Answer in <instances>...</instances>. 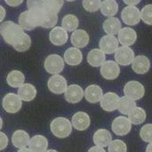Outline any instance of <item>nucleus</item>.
Returning a JSON list of instances; mask_svg holds the SVG:
<instances>
[{
  "mask_svg": "<svg viewBox=\"0 0 152 152\" xmlns=\"http://www.w3.org/2000/svg\"><path fill=\"white\" fill-rule=\"evenodd\" d=\"M101 12L104 16L114 17L118 11V4L116 0H104L101 4Z\"/></svg>",
  "mask_w": 152,
  "mask_h": 152,
  "instance_id": "nucleus-29",
  "label": "nucleus"
},
{
  "mask_svg": "<svg viewBox=\"0 0 152 152\" xmlns=\"http://www.w3.org/2000/svg\"><path fill=\"white\" fill-rule=\"evenodd\" d=\"M101 74L107 80H114L120 74L119 65L114 61H107L101 66Z\"/></svg>",
  "mask_w": 152,
  "mask_h": 152,
  "instance_id": "nucleus-11",
  "label": "nucleus"
},
{
  "mask_svg": "<svg viewBox=\"0 0 152 152\" xmlns=\"http://www.w3.org/2000/svg\"><path fill=\"white\" fill-rule=\"evenodd\" d=\"M30 142L29 134L24 130H17L12 135V142L14 147L23 149L28 146Z\"/></svg>",
  "mask_w": 152,
  "mask_h": 152,
  "instance_id": "nucleus-23",
  "label": "nucleus"
},
{
  "mask_svg": "<svg viewBox=\"0 0 152 152\" xmlns=\"http://www.w3.org/2000/svg\"><path fill=\"white\" fill-rule=\"evenodd\" d=\"M69 38L68 32L62 27H54L50 31L49 40L54 45H63L67 43Z\"/></svg>",
  "mask_w": 152,
  "mask_h": 152,
  "instance_id": "nucleus-17",
  "label": "nucleus"
},
{
  "mask_svg": "<svg viewBox=\"0 0 152 152\" xmlns=\"http://www.w3.org/2000/svg\"><path fill=\"white\" fill-rule=\"evenodd\" d=\"M118 102H119L118 95L115 93L109 92L103 94L100 102H101V107L103 110L111 112L118 109Z\"/></svg>",
  "mask_w": 152,
  "mask_h": 152,
  "instance_id": "nucleus-15",
  "label": "nucleus"
},
{
  "mask_svg": "<svg viewBox=\"0 0 152 152\" xmlns=\"http://www.w3.org/2000/svg\"><path fill=\"white\" fill-rule=\"evenodd\" d=\"M8 145V138L5 135V134L0 132V151H4L6 149Z\"/></svg>",
  "mask_w": 152,
  "mask_h": 152,
  "instance_id": "nucleus-41",
  "label": "nucleus"
},
{
  "mask_svg": "<svg viewBox=\"0 0 152 152\" xmlns=\"http://www.w3.org/2000/svg\"><path fill=\"white\" fill-rule=\"evenodd\" d=\"M28 10L36 13H41L46 10L45 0H27Z\"/></svg>",
  "mask_w": 152,
  "mask_h": 152,
  "instance_id": "nucleus-34",
  "label": "nucleus"
},
{
  "mask_svg": "<svg viewBox=\"0 0 152 152\" xmlns=\"http://www.w3.org/2000/svg\"><path fill=\"white\" fill-rule=\"evenodd\" d=\"M64 0H45L46 9L58 13L63 5Z\"/></svg>",
  "mask_w": 152,
  "mask_h": 152,
  "instance_id": "nucleus-40",
  "label": "nucleus"
},
{
  "mask_svg": "<svg viewBox=\"0 0 152 152\" xmlns=\"http://www.w3.org/2000/svg\"><path fill=\"white\" fill-rule=\"evenodd\" d=\"M5 9L2 6V5H0V22L1 21H3L4 20V19L5 18Z\"/></svg>",
  "mask_w": 152,
  "mask_h": 152,
  "instance_id": "nucleus-45",
  "label": "nucleus"
},
{
  "mask_svg": "<svg viewBox=\"0 0 152 152\" xmlns=\"http://www.w3.org/2000/svg\"><path fill=\"white\" fill-rule=\"evenodd\" d=\"M87 61L92 67H101L106 61L105 53L101 49H93L87 54Z\"/></svg>",
  "mask_w": 152,
  "mask_h": 152,
  "instance_id": "nucleus-28",
  "label": "nucleus"
},
{
  "mask_svg": "<svg viewBox=\"0 0 152 152\" xmlns=\"http://www.w3.org/2000/svg\"><path fill=\"white\" fill-rule=\"evenodd\" d=\"M118 34V40L124 46L133 45L136 42L137 34L132 28H122Z\"/></svg>",
  "mask_w": 152,
  "mask_h": 152,
  "instance_id": "nucleus-14",
  "label": "nucleus"
},
{
  "mask_svg": "<svg viewBox=\"0 0 152 152\" xmlns=\"http://www.w3.org/2000/svg\"><path fill=\"white\" fill-rule=\"evenodd\" d=\"M109 152H126V144L121 140H114L108 146Z\"/></svg>",
  "mask_w": 152,
  "mask_h": 152,
  "instance_id": "nucleus-36",
  "label": "nucleus"
},
{
  "mask_svg": "<svg viewBox=\"0 0 152 152\" xmlns=\"http://www.w3.org/2000/svg\"><path fill=\"white\" fill-rule=\"evenodd\" d=\"M44 66L48 73L57 75L64 69V60L59 54H50L46 57Z\"/></svg>",
  "mask_w": 152,
  "mask_h": 152,
  "instance_id": "nucleus-4",
  "label": "nucleus"
},
{
  "mask_svg": "<svg viewBox=\"0 0 152 152\" xmlns=\"http://www.w3.org/2000/svg\"><path fill=\"white\" fill-rule=\"evenodd\" d=\"M83 61V53L77 47H69L64 53V61L69 66H77Z\"/></svg>",
  "mask_w": 152,
  "mask_h": 152,
  "instance_id": "nucleus-19",
  "label": "nucleus"
},
{
  "mask_svg": "<svg viewBox=\"0 0 152 152\" xmlns=\"http://www.w3.org/2000/svg\"><path fill=\"white\" fill-rule=\"evenodd\" d=\"M84 96L86 100L90 103H97L101 102L103 92L102 89L97 85H91L86 87V91L84 92Z\"/></svg>",
  "mask_w": 152,
  "mask_h": 152,
  "instance_id": "nucleus-22",
  "label": "nucleus"
},
{
  "mask_svg": "<svg viewBox=\"0 0 152 152\" xmlns=\"http://www.w3.org/2000/svg\"><path fill=\"white\" fill-rule=\"evenodd\" d=\"M151 68V61L147 56L144 55H138L134 57L132 62V69L133 70L139 75L146 74Z\"/></svg>",
  "mask_w": 152,
  "mask_h": 152,
  "instance_id": "nucleus-18",
  "label": "nucleus"
},
{
  "mask_svg": "<svg viewBox=\"0 0 152 152\" xmlns=\"http://www.w3.org/2000/svg\"><path fill=\"white\" fill-rule=\"evenodd\" d=\"M62 28L68 32V31H75L78 25H79V20L78 18L74 15V14H67L63 17L62 21H61Z\"/></svg>",
  "mask_w": 152,
  "mask_h": 152,
  "instance_id": "nucleus-33",
  "label": "nucleus"
},
{
  "mask_svg": "<svg viewBox=\"0 0 152 152\" xmlns=\"http://www.w3.org/2000/svg\"><path fill=\"white\" fill-rule=\"evenodd\" d=\"M45 152H58L57 151H55V150H47V151H45Z\"/></svg>",
  "mask_w": 152,
  "mask_h": 152,
  "instance_id": "nucleus-49",
  "label": "nucleus"
},
{
  "mask_svg": "<svg viewBox=\"0 0 152 152\" xmlns=\"http://www.w3.org/2000/svg\"><path fill=\"white\" fill-rule=\"evenodd\" d=\"M17 152H32L29 149H27V148H23V149H20Z\"/></svg>",
  "mask_w": 152,
  "mask_h": 152,
  "instance_id": "nucleus-46",
  "label": "nucleus"
},
{
  "mask_svg": "<svg viewBox=\"0 0 152 152\" xmlns=\"http://www.w3.org/2000/svg\"><path fill=\"white\" fill-rule=\"evenodd\" d=\"M22 101L19 97L18 94L13 93H9L4 95L3 99V108L7 113L14 114L20 111L22 107Z\"/></svg>",
  "mask_w": 152,
  "mask_h": 152,
  "instance_id": "nucleus-6",
  "label": "nucleus"
},
{
  "mask_svg": "<svg viewBox=\"0 0 152 152\" xmlns=\"http://www.w3.org/2000/svg\"><path fill=\"white\" fill-rule=\"evenodd\" d=\"M121 19L126 25H137L141 20V11L134 5L126 6L122 10Z\"/></svg>",
  "mask_w": 152,
  "mask_h": 152,
  "instance_id": "nucleus-7",
  "label": "nucleus"
},
{
  "mask_svg": "<svg viewBox=\"0 0 152 152\" xmlns=\"http://www.w3.org/2000/svg\"><path fill=\"white\" fill-rule=\"evenodd\" d=\"M118 40L117 37L114 36L110 35H106L102 37L99 42V46L100 49L107 54H111L115 53V52L118 48Z\"/></svg>",
  "mask_w": 152,
  "mask_h": 152,
  "instance_id": "nucleus-12",
  "label": "nucleus"
},
{
  "mask_svg": "<svg viewBox=\"0 0 152 152\" xmlns=\"http://www.w3.org/2000/svg\"><path fill=\"white\" fill-rule=\"evenodd\" d=\"M140 136L142 141L150 143L152 142V124H147L142 127Z\"/></svg>",
  "mask_w": 152,
  "mask_h": 152,
  "instance_id": "nucleus-39",
  "label": "nucleus"
},
{
  "mask_svg": "<svg viewBox=\"0 0 152 152\" xmlns=\"http://www.w3.org/2000/svg\"><path fill=\"white\" fill-rule=\"evenodd\" d=\"M146 152H152V142H151V143L147 146Z\"/></svg>",
  "mask_w": 152,
  "mask_h": 152,
  "instance_id": "nucleus-47",
  "label": "nucleus"
},
{
  "mask_svg": "<svg viewBox=\"0 0 152 152\" xmlns=\"http://www.w3.org/2000/svg\"><path fill=\"white\" fill-rule=\"evenodd\" d=\"M111 129L115 134L118 136H124L130 133L132 129V124L129 121L128 118L120 116L113 120Z\"/></svg>",
  "mask_w": 152,
  "mask_h": 152,
  "instance_id": "nucleus-8",
  "label": "nucleus"
},
{
  "mask_svg": "<svg viewBox=\"0 0 152 152\" xmlns=\"http://www.w3.org/2000/svg\"><path fill=\"white\" fill-rule=\"evenodd\" d=\"M123 1H124V3L126 4H127V5H134V6L138 4L141 2V0H123Z\"/></svg>",
  "mask_w": 152,
  "mask_h": 152,
  "instance_id": "nucleus-44",
  "label": "nucleus"
},
{
  "mask_svg": "<svg viewBox=\"0 0 152 152\" xmlns=\"http://www.w3.org/2000/svg\"><path fill=\"white\" fill-rule=\"evenodd\" d=\"M30 45H31V38L28 35L24 33V35H23L22 38L20 40V42L18 44L12 45V47L17 52H26L30 48Z\"/></svg>",
  "mask_w": 152,
  "mask_h": 152,
  "instance_id": "nucleus-35",
  "label": "nucleus"
},
{
  "mask_svg": "<svg viewBox=\"0 0 152 152\" xmlns=\"http://www.w3.org/2000/svg\"><path fill=\"white\" fill-rule=\"evenodd\" d=\"M47 86L50 92L55 94H64L68 86H67V80L64 77L57 74L52 76L47 82Z\"/></svg>",
  "mask_w": 152,
  "mask_h": 152,
  "instance_id": "nucleus-10",
  "label": "nucleus"
},
{
  "mask_svg": "<svg viewBox=\"0 0 152 152\" xmlns=\"http://www.w3.org/2000/svg\"><path fill=\"white\" fill-rule=\"evenodd\" d=\"M94 142L96 146L105 148L112 142V135L106 129H99L94 134Z\"/></svg>",
  "mask_w": 152,
  "mask_h": 152,
  "instance_id": "nucleus-24",
  "label": "nucleus"
},
{
  "mask_svg": "<svg viewBox=\"0 0 152 152\" xmlns=\"http://www.w3.org/2000/svg\"><path fill=\"white\" fill-rule=\"evenodd\" d=\"M0 34L7 44L14 45L22 38L24 31L20 25L12 21H5L0 25Z\"/></svg>",
  "mask_w": 152,
  "mask_h": 152,
  "instance_id": "nucleus-1",
  "label": "nucleus"
},
{
  "mask_svg": "<svg viewBox=\"0 0 152 152\" xmlns=\"http://www.w3.org/2000/svg\"><path fill=\"white\" fill-rule=\"evenodd\" d=\"M53 134L60 139L67 138L72 132V124L66 118H56L50 125Z\"/></svg>",
  "mask_w": 152,
  "mask_h": 152,
  "instance_id": "nucleus-2",
  "label": "nucleus"
},
{
  "mask_svg": "<svg viewBox=\"0 0 152 152\" xmlns=\"http://www.w3.org/2000/svg\"><path fill=\"white\" fill-rule=\"evenodd\" d=\"M134 59V52L129 46L118 47L115 52V60L118 65L128 66Z\"/></svg>",
  "mask_w": 152,
  "mask_h": 152,
  "instance_id": "nucleus-9",
  "label": "nucleus"
},
{
  "mask_svg": "<svg viewBox=\"0 0 152 152\" xmlns=\"http://www.w3.org/2000/svg\"><path fill=\"white\" fill-rule=\"evenodd\" d=\"M102 28L103 30L110 36H114L117 35L119 30L122 28V25L120 20L116 18V17H109L108 19H106L102 24Z\"/></svg>",
  "mask_w": 152,
  "mask_h": 152,
  "instance_id": "nucleus-27",
  "label": "nucleus"
},
{
  "mask_svg": "<svg viewBox=\"0 0 152 152\" xmlns=\"http://www.w3.org/2000/svg\"><path fill=\"white\" fill-rule=\"evenodd\" d=\"M83 7L86 11L90 12H97L102 4L101 0H83Z\"/></svg>",
  "mask_w": 152,
  "mask_h": 152,
  "instance_id": "nucleus-37",
  "label": "nucleus"
},
{
  "mask_svg": "<svg viewBox=\"0 0 152 152\" xmlns=\"http://www.w3.org/2000/svg\"><path fill=\"white\" fill-rule=\"evenodd\" d=\"M4 2H5L9 6L16 7V6H19L20 4H21L22 2H23V0H4Z\"/></svg>",
  "mask_w": 152,
  "mask_h": 152,
  "instance_id": "nucleus-42",
  "label": "nucleus"
},
{
  "mask_svg": "<svg viewBox=\"0 0 152 152\" xmlns=\"http://www.w3.org/2000/svg\"><path fill=\"white\" fill-rule=\"evenodd\" d=\"M65 1H68V2H73V1H75V0H65Z\"/></svg>",
  "mask_w": 152,
  "mask_h": 152,
  "instance_id": "nucleus-50",
  "label": "nucleus"
},
{
  "mask_svg": "<svg viewBox=\"0 0 152 152\" xmlns=\"http://www.w3.org/2000/svg\"><path fill=\"white\" fill-rule=\"evenodd\" d=\"M141 19L147 25L152 26V4H147L142 9Z\"/></svg>",
  "mask_w": 152,
  "mask_h": 152,
  "instance_id": "nucleus-38",
  "label": "nucleus"
},
{
  "mask_svg": "<svg viewBox=\"0 0 152 152\" xmlns=\"http://www.w3.org/2000/svg\"><path fill=\"white\" fill-rule=\"evenodd\" d=\"M87 152H106L104 151L103 148L102 147H99V146H94L92 148L89 149V151Z\"/></svg>",
  "mask_w": 152,
  "mask_h": 152,
  "instance_id": "nucleus-43",
  "label": "nucleus"
},
{
  "mask_svg": "<svg viewBox=\"0 0 152 152\" xmlns=\"http://www.w3.org/2000/svg\"><path fill=\"white\" fill-rule=\"evenodd\" d=\"M65 100L72 104L78 103L84 97V90L78 85H70L64 93Z\"/></svg>",
  "mask_w": 152,
  "mask_h": 152,
  "instance_id": "nucleus-13",
  "label": "nucleus"
},
{
  "mask_svg": "<svg viewBox=\"0 0 152 152\" xmlns=\"http://www.w3.org/2000/svg\"><path fill=\"white\" fill-rule=\"evenodd\" d=\"M37 89L31 84H23L18 89V95L21 101L31 102L37 96Z\"/></svg>",
  "mask_w": 152,
  "mask_h": 152,
  "instance_id": "nucleus-25",
  "label": "nucleus"
},
{
  "mask_svg": "<svg viewBox=\"0 0 152 152\" xmlns=\"http://www.w3.org/2000/svg\"><path fill=\"white\" fill-rule=\"evenodd\" d=\"M6 81L11 87L16 88L20 87L24 84L25 77L23 73L20 70H12L11 72L8 73L6 77Z\"/></svg>",
  "mask_w": 152,
  "mask_h": 152,
  "instance_id": "nucleus-30",
  "label": "nucleus"
},
{
  "mask_svg": "<svg viewBox=\"0 0 152 152\" xmlns=\"http://www.w3.org/2000/svg\"><path fill=\"white\" fill-rule=\"evenodd\" d=\"M19 25L23 30H33L39 26V13L27 10L19 16Z\"/></svg>",
  "mask_w": 152,
  "mask_h": 152,
  "instance_id": "nucleus-3",
  "label": "nucleus"
},
{
  "mask_svg": "<svg viewBox=\"0 0 152 152\" xmlns=\"http://www.w3.org/2000/svg\"><path fill=\"white\" fill-rule=\"evenodd\" d=\"M147 118L146 111L141 107H135L129 114L128 119L133 125H140L142 124Z\"/></svg>",
  "mask_w": 152,
  "mask_h": 152,
  "instance_id": "nucleus-32",
  "label": "nucleus"
},
{
  "mask_svg": "<svg viewBox=\"0 0 152 152\" xmlns=\"http://www.w3.org/2000/svg\"><path fill=\"white\" fill-rule=\"evenodd\" d=\"M2 127H3V119H2V118L0 117V130L2 129Z\"/></svg>",
  "mask_w": 152,
  "mask_h": 152,
  "instance_id": "nucleus-48",
  "label": "nucleus"
},
{
  "mask_svg": "<svg viewBox=\"0 0 152 152\" xmlns=\"http://www.w3.org/2000/svg\"><path fill=\"white\" fill-rule=\"evenodd\" d=\"M28 148L32 152H45L48 148V141L43 135H35L30 139Z\"/></svg>",
  "mask_w": 152,
  "mask_h": 152,
  "instance_id": "nucleus-26",
  "label": "nucleus"
},
{
  "mask_svg": "<svg viewBox=\"0 0 152 152\" xmlns=\"http://www.w3.org/2000/svg\"><path fill=\"white\" fill-rule=\"evenodd\" d=\"M135 107H136L135 101H134V100H132L126 96H123V97L119 98L118 110L121 114L128 115Z\"/></svg>",
  "mask_w": 152,
  "mask_h": 152,
  "instance_id": "nucleus-31",
  "label": "nucleus"
},
{
  "mask_svg": "<svg viewBox=\"0 0 152 152\" xmlns=\"http://www.w3.org/2000/svg\"><path fill=\"white\" fill-rule=\"evenodd\" d=\"M124 94L126 97L134 101H137L143 97L145 94V89L140 82L132 80L126 84L124 87Z\"/></svg>",
  "mask_w": 152,
  "mask_h": 152,
  "instance_id": "nucleus-5",
  "label": "nucleus"
},
{
  "mask_svg": "<svg viewBox=\"0 0 152 152\" xmlns=\"http://www.w3.org/2000/svg\"><path fill=\"white\" fill-rule=\"evenodd\" d=\"M58 21V13L45 10L39 13V26L45 28H54Z\"/></svg>",
  "mask_w": 152,
  "mask_h": 152,
  "instance_id": "nucleus-20",
  "label": "nucleus"
},
{
  "mask_svg": "<svg viewBox=\"0 0 152 152\" xmlns=\"http://www.w3.org/2000/svg\"><path fill=\"white\" fill-rule=\"evenodd\" d=\"M89 40H90L89 35L84 29H76L75 31H73L70 37L71 44L77 48L86 47L88 45Z\"/></svg>",
  "mask_w": 152,
  "mask_h": 152,
  "instance_id": "nucleus-21",
  "label": "nucleus"
},
{
  "mask_svg": "<svg viewBox=\"0 0 152 152\" xmlns=\"http://www.w3.org/2000/svg\"><path fill=\"white\" fill-rule=\"evenodd\" d=\"M71 124L75 129L78 131H85L90 126L91 119L87 113L83 111H78L73 115L71 119Z\"/></svg>",
  "mask_w": 152,
  "mask_h": 152,
  "instance_id": "nucleus-16",
  "label": "nucleus"
}]
</instances>
